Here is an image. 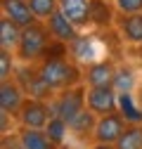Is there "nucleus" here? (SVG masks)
<instances>
[{"instance_id":"obj_1","label":"nucleus","mask_w":142,"mask_h":149,"mask_svg":"<svg viewBox=\"0 0 142 149\" xmlns=\"http://www.w3.org/2000/svg\"><path fill=\"white\" fill-rule=\"evenodd\" d=\"M36 66L52 92H62L83 83V64H78L71 54H45L40 62H36Z\"/></svg>"},{"instance_id":"obj_2","label":"nucleus","mask_w":142,"mask_h":149,"mask_svg":"<svg viewBox=\"0 0 142 149\" xmlns=\"http://www.w3.org/2000/svg\"><path fill=\"white\" fill-rule=\"evenodd\" d=\"M55 40L45 22H33L22 29V40L17 47V59L22 64H36L45 57L50 43Z\"/></svg>"},{"instance_id":"obj_3","label":"nucleus","mask_w":142,"mask_h":149,"mask_svg":"<svg viewBox=\"0 0 142 149\" xmlns=\"http://www.w3.org/2000/svg\"><path fill=\"white\" fill-rule=\"evenodd\" d=\"M85 90H88L85 83H81L76 88H66L62 92H55V97L50 100L52 116H59L66 123H71L85 109Z\"/></svg>"},{"instance_id":"obj_4","label":"nucleus","mask_w":142,"mask_h":149,"mask_svg":"<svg viewBox=\"0 0 142 149\" xmlns=\"http://www.w3.org/2000/svg\"><path fill=\"white\" fill-rule=\"evenodd\" d=\"M50 118H52L50 100L26 97L24 107L19 109V114H17V125L19 128H45Z\"/></svg>"},{"instance_id":"obj_5","label":"nucleus","mask_w":142,"mask_h":149,"mask_svg":"<svg viewBox=\"0 0 142 149\" xmlns=\"http://www.w3.org/2000/svg\"><path fill=\"white\" fill-rule=\"evenodd\" d=\"M88 88V85H85ZM85 107L95 111L97 116L118 111V92L114 85H100V88H88L85 90Z\"/></svg>"},{"instance_id":"obj_6","label":"nucleus","mask_w":142,"mask_h":149,"mask_svg":"<svg viewBox=\"0 0 142 149\" xmlns=\"http://www.w3.org/2000/svg\"><path fill=\"white\" fill-rule=\"evenodd\" d=\"M126 125H128V121L123 118L121 111L104 114V116H100V118H97L93 142H97V144H116V140L123 135Z\"/></svg>"},{"instance_id":"obj_7","label":"nucleus","mask_w":142,"mask_h":149,"mask_svg":"<svg viewBox=\"0 0 142 149\" xmlns=\"http://www.w3.org/2000/svg\"><path fill=\"white\" fill-rule=\"evenodd\" d=\"M116 71L118 66L111 62V59H95L90 64L83 66V83L88 88H100V85H114V78H116Z\"/></svg>"},{"instance_id":"obj_8","label":"nucleus","mask_w":142,"mask_h":149,"mask_svg":"<svg viewBox=\"0 0 142 149\" xmlns=\"http://www.w3.org/2000/svg\"><path fill=\"white\" fill-rule=\"evenodd\" d=\"M59 12L81 31L93 26V0H59Z\"/></svg>"},{"instance_id":"obj_9","label":"nucleus","mask_w":142,"mask_h":149,"mask_svg":"<svg viewBox=\"0 0 142 149\" xmlns=\"http://www.w3.org/2000/svg\"><path fill=\"white\" fill-rule=\"evenodd\" d=\"M26 102V92L22 88V83L14 78L10 81H0V111H7V114L17 116L19 114V109L24 107Z\"/></svg>"},{"instance_id":"obj_10","label":"nucleus","mask_w":142,"mask_h":149,"mask_svg":"<svg viewBox=\"0 0 142 149\" xmlns=\"http://www.w3.org/2000/svg\"><path fill=\"white\" fill-rule=\"evenodd\" d=\"M116 31L123 43L128 45H142V12L133 14H116Z\"/></svg>"},{"instance_id":"obj_11","label":"nucleus","mask_w":142,"mask_h":149,"mask_svg":"<svg viewBox=\"0 0 142 149\" xmlns=\"http://www.w3.org/2000/svg\"><path fill=\"white\" fill-rule=\"evenodd\" d=\"M47 24V29H50V33H52V38H55V43H62V45H69V43H74L78 36L83 33L76 24H71L66 17L57 10L55 14L50 17V19L45 22Z\"/></svg>"},{"instance_id":"obj_12","label":"nucleus","mask_w":142,"mask_h":149,"mask_svg":"<svg viewBox=\"0 0 142 149\" xmlns=\"http://www.w3.org/2000/svg\"><path fill=\"white\" fill-rule=\"evenodd\" d=\"M66 50H69V54L74 57L78 64H90V62H95V59H102L100 54H97V40L93 38L90 33H81L78 38L74 40V43H69L66 45Z\"/></svg>"},{"instance_id":"obj_13","label":"nucleus","mask_w":142,"mask_h":149,"mask_svg":"<svg viewBox=\"0 0 142 149\" xmlns=\"http://www.w3.org/2000/svg\"><path fill=\"white\" fill-rule=\"evenodd\" d=\"M0 10H3L5 17H10L12 22H17L22 29L33 24V22H38L29 0H0Z\"/></svg>"},{"instance_id":"obj_14","label":"nucleus","mask_w":142,"mask_h":149,"mask_svg":"<svg viewBox=\"0 0 142 149\" xmlns=\"http://www.w3.org/2000/svg\"><path fill=\"white\" fill-rule=\"evenodd\" d=\"M17 137H19L24 149H57L45 133V128H19L17 130Z\"/></svg>"},{"instance_id":"obj_15","label":"nucleus","mask_w":142,"mask_h":149,"mask_svg":"<svg viewBox=\"0 0 142 149\" xmlns=\"http://www.w3.org/2000/svg\"><path fill=\"white\" fill-rule=\"evenodd\" d=\"M97 114H95V111H90V109H83L81 111V114L74 118V121H71L69 123V130H71V135H74V137H78V140H93V135H95V125H97Z\"/></svg>"},{"instance_id":"obj_16","label":"nucleus","mask_w":142,"mask_h":149,"mask_svg":"<svg viewBox=\"0 0 142 149\" xmlns=\"http://www.w3.org/2000/svg\"><path fill=\"white\" fill-rule=\"evenodd\" d=\"M19 40H22V26L17 22H12L10 17L0 14V47L17 52Z\"/></svg>"},{"instance_id":"obj_17","label":"nucleus","mask_w":142,"mask_h":149,"mask_svg":"<svg viewBox=\"0 0 142 149\" xmlns=\"http://www.w3.org/2000/svg\"><path fill=\"white\" fill-rule=\"evenodd\" d=\"M118 111L128 123H142V104L137 102L135 92H118Z\"/></svg>"},{"instance_id":"obj_18","label":"nucleus","mask_w":142,"mask_h":149,"mask_svg":"<svg viewBox=\"0 0 142 149\" xmlns=\"http://www.w3.org/2000/svg\"><path fill=\"white\" fill-rule=\"evenodd\" d=\"M114 147L116 149H142V123H128Z\"/></svg>"},{"instance_id":"obj_19","label":"nucleus","mask_w":142,"mask_h":149,"mask_svg":"<svg viewBox=\"0 0 142 149\" xmlns=\"http://www.w3.org/2000/svg\"><path fill=\"white\" fill-rule=\"evenodd\" d=\"M45 133H47V137L55 142V147L59 149L64 142H66V137L71 135V130H69V123L64 121V118H59V116H52L50 121H47V125H45Z\"/></svg>"},{"instance_id":"obj_20","label":"nucleus","mask_w":142,"mask_h":149,"mask_svg":"<svg viewBox=\"0 0 142 149\" xmlns=\"http://www.w3.org/2000/svg\"><path fill=\"white\" fill-rule=\"evenodd\" d=\"M114 88L116 92H135L137 88V76L130 66H118L116 78H114Z\"/></svg>"},{"instance_id":"obj_21","label":"nucleus","mask_w":142,"mask_h":149,"mask_svg":"<svg viewBox=\"0 0 142 149\" xmlns=\"http://www.w3.org/2000/svg\"><path fill=\"white\" fill-rule=\"evenodd\" d=\"M17 66H19V59H17V52L0 47V81H10L14 78Z\"/></svg>"},{"instance_id":"obj_22","label":"nucleus","mask_w":142,"mask_h":149,"mask_svg":"<svg viewBox=\"0 0 142 149\" xmlns=\"http://www.w3.org/2000/svg\"><path fill=\"white\" fill-rule=\"evenodd\" d=\"M29 3H31V10L38 22H47L59 10V0H29Z\"/></svg>"},{"instance_id":"obj_23","label":"nucleus","mask_w":142,"mask_h":149,"mask_svg":"<svg viewBox=\"0 0 142 149\" xmlns=\"http://www.w3.org/2000/svg\"><path fill=\"white\" fill-rule=\"evenodd\" d=\"M118 14H133V12H142V0H111Z\"/></svg>"},{"instance_id":"obj_24","label":"nucleus","mask_w":142,"mask_h":149,"mask_svg":"<svg viewBox=\"0 0 142 149\" xmlns=\"http://www.w3.org/2000/svg\"><path fill=\"white\" fill-rule=\"evenodd\" d=\"M90 149H116V147H114V144H97V142H95Z\"/></svg>"}]
</instances>
